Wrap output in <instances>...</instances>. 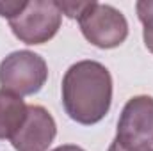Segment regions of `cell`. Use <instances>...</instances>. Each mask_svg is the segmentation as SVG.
<instances>
[{
	"instance_id": "1",
	"label": "cell",
	"mask_w": 153,
	"mask_h": 151,
	"mask_svg": "<svg viewBox=\"0 0 153 151\" xmlns=\"http://www.w3.org/2000/svg\"><path fill=\"white\" fill-rule=\"evenodd\" d=\"M61 91L66 114L80 124H96L111 110L112 76L96 61H80L70 66Z\"/></svg>"
},
{
	"instance_id": "2",
	"label": "cell",
	"mask_w": 153,
	"mask_h": 151,
	"mask_svg": "<svg viewBox=\"0 0 153 151\" xmlns=\"http://www.w3.org/2000/svg\"><path fill=\"white\" fill-rule=\"evenodd\" d=\"M48 78V66L45 59L29 50L9 53L0 62L2 91L16 96H30L41 91Z\"/></svg>"
},
{
	"instance_id": "3",
	"label": "cell",
	"mask_w": 153,
	"mask_h": 151,
	"mask_svg": "<svg viewBox=\"0 0 153 151\" xmlns=\"http://www.w3.org/2000/svg\"><path fill=\"white\" fill-rule=\"evenodd\" d=\"M130 151L153 150V98L141 94L134 96L123 107L117 121L116 139Z\"/></svg>"
},
{
	"instance_id": "4",
	"label": "cell",
	"mask_w": 153,
	"mask_h": 151,
	"mask_svg": "<svg viewBox=\"0 0 153 151\" xmlns=\"http://www.w3.org/2000/svg\"><path fill=\"white\" fill-rule=\"evenodd\" d=\"M61 20L62 13L53 0H30L16 18L9 20V25L22 43L43 44L57 34Z\"/></svg>"
},
{
	"instance_id": "5",
	"label": "cell",
	"mask_w": 153,
	"mask_h": 151,
	"mask_svg": "<svg viewBox=\"0 0 153 151\" xmlns=\"http://www.w3.org/2000/svg\"><path fill=\"white\" fill-rule=\"evenodd\" d=\"M84 38L98 48H116L128 36L126 18L112 5L89 2L87 9L78 18Z\"/></svg>"
},
{
	"instance_id": "6",
	"label": "cell",
	"mask_w": 153,
	"mask_h": 151,
	"mask_svg": "<svg viewBox=\"0 0 153 151\" xmlns=\"http://www.w3.org/2000/svg\"><path fill=\"white\" fill-rule=\"evenodd\" d=\"M57 135V124L45 107L27 105V117L22 128L11 137L16 151H46Z\"/></svg>"
},
{
	"instance_id": "7",
	"label": "cell",
	"mask_w": 153,
	"mask_h": 151,
	"mask_svg": "<svg viewBox=\"0 0 153 151\" xmlns=\"http://www.w3.org/2000/svg\"><path fill=\"white\" fill-rule=\"evenodd\" d=\"M27 117L25 101L7 91L0 89V139H11Z\"/></svg>"
},
{
	"instance_id": "8",
	"label": "cell",
	"mask_w": 153,
	"mask_h": 151,
	"mask_svg": "<svg viewBox=\"0 0 153 151\" xmlns=\"http://www.w3.org/2000/svg\"><path fill=\"white\" fill-rule=\"evenodd\" d=\"M137 16L144 27V44L146 48L153 53V0H141L135 4Z\"/></svg>"
},
{
	"instance_id": "9",
	"label": "cell",
	"mask_w": 153,
	"mask_h": 151,
	"mask_svg": "<svg viewBox=\"0 0 153 151\" xmlns=\"http://www.w3.org/2000/svg\"><path fill=\"white\" fill-rule=\"evenodd\" d=\"M55 4L62 14H66L68 18H73V20H78L89 5V2H55Z\"/></svg>"
},
{
	"instance_id": "10",
	"label": "cell",
	"mask_w": 153,
	"mask_h": 151,
	"mask_svg": "<svg viewBox=\"0 0 153 151\" xmlns=\"http://www.w3.org/2000/svg\"><path fill=\"white\" fill-rule=\"evenodd\" d=\"M25 5H27L25 0L0 2V16H2V18H7V20H13V18H16V16L25 9Z\"/></svg>"
},
{
	"instance_id": "11",
	"label": "cell",
	"mask_w": 153,
	"mask_h": 151,
	"mask_svg": "<svg viewBox=\"0 0 153 151\" xmlns=\"http://www.w3.org/2000/svg\"><path fill=\"white\" fill-rule=\"evenodd\" d=\"M52 151H85V150H82L80 146H75V144H64V146H59V148H55Z\"/></svg>"
},
{
	"instance_id": "12",
	"label": "cell",
	"mask_w": 153,
	"mask_h": 151,
	"mask_svg": "<svg viewBox=\"0 0 153 151\" xmlns=\"http://www.w3.org/2000/svg\"><path fill=\"white\" fill-rule=\"evenodd\" d=\"M109 151H130V150H126V148H123L117 141H114L112 144H111V148H109Z\"/></svg>"
},
{
	"instance_id": "13",
	"label": "cell",
	"mask_w": 153,
	"mask_h": 151,
	"mask_svg": "<svg viewBox=\"0 0 153 151\" xmlns=\"http://www.w3.org/2000/svg\"><path fill=\"white\" fill-rule=\"evenodd\" d=\"M152 151H153V150H152Z\"/></svg>"
}]
</instances>
